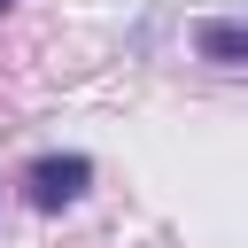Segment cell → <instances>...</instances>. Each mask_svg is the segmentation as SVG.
I'll use <instances>...</instances> for the list:
<instances>
[{"instance_id": "obj_1", "label": "cell", "mask_w": 248, "mask_h": 248, "mask_svg": "<svg viewBox=\"0 0 248 248\" xmlns=\"http://www.w3.org/2000/svg\"><path fill=\"white\" fill-rule=\"evenodd\" d=\"M85 186H93V163H85V155H39V163L23 170V194H31V209H70Z\"/></svg>"}, {"instance_id": "obj_2", "label": "cell", "mask_w": 248, "mask_h": 248, "mask_svg": "<svg viewBox=\"0 0 248 248\" xmlns=\"http://www.w3.org/2000/svg\"><path fill=\"white\" fill-rule=\"evenodd\" d=\"M202 46L217 62H240V23H202Z\"/></svg>"}, {"instance_id": "obj_3", "label": "cell", "mask_w": 248, "mask_h": 248, "mask_svg": "<svg viewBox=\"0 0 248 248\" xmlns=\"http://www.w3.org/2000/svg\"><path fill=\"white\" fill-rule=\"evenodd\" d=\"M0 8H8V0H0Z\"/></svg>"}]
</instances>
